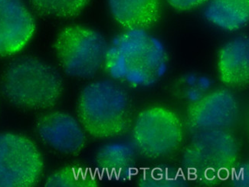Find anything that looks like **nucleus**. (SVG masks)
<instances>
[{"label": "nucleus", "instance_id": "13", "mask_svg": "<svg viewBox=\"0 0 249 187\" xmlns=\"http://www.w3.org/2000/svg\"><path fill=\"white\" fill-rule=\"evenodd\" d=\"M137 153L134 144L108 143L101 146L96 153V164L108 176L126 179L135 168Z\"/></svg>", "mask_w": 249, "mask_h": 187}, {"label": "nucleus", "instance_id": "8", "mask_svg": "<svg viewBox=\"0 0 249 187\" xmlns=\"http://www.w3.org/2000/svg\"><path fill=\"white\" fill-rule=\"evenodd\" d=\"M238 113V100L227 89L209 92L189 105L186 112L188 123L196 131L226 130L236 122Z\"/></svg>", "mask_w": 249, "mask_h": 187}, {"label": "nucleus", "instance_id": "1", "mask_svg": "<svg viewBox=\"0 0 249 187\" xmlns=\"http://www.w3.org/2000/svg\"><path fill=\"white\" fill-rule=\"evenodd\" d=\"M163 44L146 29H126L108 45L105 66L114 79L136 87L154 85L166 73Z\"/></svg>", "mask_w": 249, "mask_h": 187}, {"label": "nucleus", "instance_id": "16", "mask_svg": "<svg viewBox=\"0 0 249 187\" xmlns=\"http://www.w3.org/2000/svg\"><path fill=\"white\" fill-rule=\"evenodd\" d=\"M186 172L174 166L160 164L141 172L138 185L142 187H180L187 184Z\"/></svg>", "mask_w": 249, "mask_h": 187}, {"label": "nucleus", "instance_id": "12", "mask_svg": "<svg viewBox=\"0 0 249 187\" xmlns=\"http://www.w3.org/2000/svg\"><path fill=\"white\" fill-rule=\"evenodd\" d=\"M113 18L125 29H146L160 18V0H108Z\"/></svg>", "mask_w": 249, "mask_h": 187}, {"label": "nucleus", "instance_id": "3", "mask_svg": "<svg viewBox=\"0 0 249 187\" xmlns=\"http://www.w3.org/2000/svg\"><path fill=\"white\" fill-rule=\"evenodd\" d=\"M2 90L15 106L30 110L54 106L63 91L62 77L54 67L34 58L16 60L4 73Z\"/></svg>", "mask_w": 249, "mask_h": 187}, {"label": "nucleus", "instance_id": "11", "mask_svg": "<svg viewBox=\"0 0 249 187\" xmlns=\"http://www.w3.org/2000/svg\"><path fill=\"white\" fill-rule=\"evenodd\" d=\"M218 72L224 85L231 88L247 86L249 81V41L238 36L222 47L218 55Z\"/></svg>", "mask_w": 249, "mask_h": 187}, {"label": "nucleus", "instance_id": "18", "mask_svg": "<svg viewBox=\"0 0 249 187\" xmlns=\"http://www.w3.org/2000/svg\"><path fill=\"white\" fill-rule=\"evenodd\" d=\"M249 165L236 162L230 170V179L235 187H249Z\"/></svg>", "mask_w": 249, "mask_h": 187}, {"label": "nucleus", "instance_id": "4", "mask_svg": "<svg viewBox=\"0 0 249 187\" xmlns=\"http://www.w3.org/2000/svg\"><path fill=\"white\" fill-rule=\"evenodd\" d=\"M239 154L238 141L226 130L197 131L182 155L188 179L202 186L222 184Z\"/></svg>", "mask_w": 249, "mask_h": 187}, {"label": "nucleus", "instance_id": "2", "mask_svg": "<svg viewBox=\"0 0 249 187\" xmlns=\"http://www.w3.org/2000/svg\"><path fill=\"white\" fill-rule=\"evenodd\" d=\"M77 113L85 131L98 139L124 134L133 118L128 94L121 85L109 80L90 83L81 91Z\"/></svg>", "mask_w": 249, "mask_h": 187}, {"label": "nucleus", "instance_id": "17", "mask_svg": "<svg viewBox=\"0 0 249 187\" xmlns=\"http://www.w3.org/2000/svg\"><path fill=\"white\" fill-rule=\"evenodd\" d=\"M90 0H30L40 14L56 18L78 17L88 6Z\"/></svg>", "mask_w": 249, "mask_h": 187}, {"label": "nucleus", "instance_id": "7", "mask_svg": "<svg viewBox=\"0 0 249 187\" xmlns=\"http://www.w3.org/2000/svg\"><path fill=\"white\" fill-rule=\"evenodd\" d=\"M44 164L30 139L17 133H0V187H29L42 176Z\"/></svg>", "mask_w": 249, "mask_h": 187}, {"label": "nucleus", "instance_id": "9", "mask_svg": "<svg viewBox=\"0 0 249 187\" xmlns=\"http://www.w3.org/2000/svg\"><path fill=\"white\" fill-rule=\"evenodd\" d=\"M36 128L42 142L65 154H78L83 150L87 142L81 124L65 112L45 113L37 120Z\"/></svg>", "mask_w": 249, "mask_h": 187}, {"label": "nucleus", "instance_id": "19", "mask_svg": "<svg viewBox=\"0 0 249 187\" xmlns=\"http://www.w3.org/2000/svg\"><path fill=\"white\" fill-rule=\"evenodd\" d=\"M171 7L179 11H189L207 2L209 0H166Z\"/></svg>", "mask_w": 249, "mask_h": 187}, {"label": "nucleus", "instance_id": "14", "mask_svg": "<svg viewBox=\"0 0 249 187\" xmlns=\"http://www.w3.org/2000/svg\"><path fill=\"white\" fill-rule=\"evenodd\" d=\"M205 17L217 27L227 31L242 29L249 22V0H209Z\"/></svg>", "mask_w": 249, "mask_h": 187}, {"label": "nucleus", "instance_id": "15", "mask_svg": "<svg viewBox=\"0 0 249 187\" xmlns=\"http://www.w3.org/2000/svg\"><path fill=\"white\" fill-rule=\"evenodd\" d=\"M99 184L96 172L82 164H70L60 168L45 182V187H96Z\"/></svg>", "mask_w": 249, "mask_h": 187}, {"label": "nucleus", "instance_id": "5", "mask_svg": "<svg viewBox=\"0 0 249 187\" xmlns=\"http://www.w3.org/2000/svg\"><path fill=\"white\" fill-rule=\"evenodd\" d=\"M54 48L60 65L68 75L90 78L105 65L108 44L98 31L73 25L60 31Z\"/></svg>", "mask_w": 249, "mask_h": 187}, {"label": "nucleus", "instance_id": "6", "mask_svg": "<svg viewBox=\"0 0 249 187\" xmlns=\"http://www.w3.org/2000/svg\"><path fill=\"white\" fill-rule=\"evenodd\" d=\"M184 127L175 112L166 107L145 108L136 117L132 137L137 152L146 158L170 157L182 146Z\"/></svg>", "mask_w": 249, "mask_h": 187}, {"label": "nucleus", "instance_id": "10", "mask_svg": "<svg viewBox=\"0 0 249 187\" xmlns=\"http://www.w3.org/2000/svg\"><path fill=\"white\" fill-rule=\"evenodd\" d=\"M35 30L34 19L21 0H0V56L23 49Z\"/></svg>", "mask_w": 249, "mask_h": 187}]
</instances>
